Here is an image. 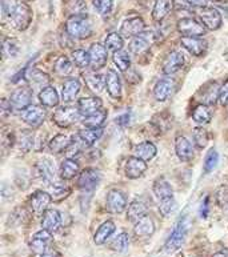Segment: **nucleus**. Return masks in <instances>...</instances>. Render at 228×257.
Wrapping results in <instances>:
<instances>
[{"mask_svg":"<svg viewBox=\"0 0 228 257\" xmlns=\"http://www.w3.org/2000/svg\"><path fill=\"white\" fill-rule=\"evenodd\" d=\"M66 32L68 36L77 40L88 39L93 32L91 20L87 15L70 16L66 22Z\"/></svg>","mask_w":228,"mask_h":257,"instance_id":"nucleus-1","label":"nucleus"},{"mask_svg":"<svg viewBox=\"0 0 228 257\" xmlns=\"http://www.w3.org/2000/svg\"><path fill=\"white\" fill-rule=\"evenodd\" d=\"M188 226H190L188 216H183V217L179 219V221L174 226L172 232H171L170 237L167 238L166 244H164V250L167 253H174V252L182 248V245L186 241Z\"/></svg>","mask_w":228,"mask_h":257,"instance_id":"nucleus-2","label":"nucleus"},{"mask_svg":"<svg viewBox=\"0 0 228 257\" xmlns=\"http://www.w3.org/2000/svg\"><path fill=\"white\" fill-rule=\"evenodd\" d=\"M80 111L79 108L74 107V105H63V107L58 108L56 111L54 112V116L52 119L56 123V125L62 128H68L71 127L72 124H75L77 121V119L80 117Z\"/></svg>","mask_w":228,"mask_h":257,"instance_id":"nucleus-3","label":"nucleus"},{"mask_svg":"<svg viewBox=\"0 0 228 257\" xmlns=\"http://www.w3.org/2000/svg\"><path fill=\"white\" fill-rule=\"evenodd\" d=\"M176 28L179 34L187 38H201L207 34V28L200 20H196L195 18H183L178 22Z\"/></svg>","mask_w":228,"mask_h":257,"instance_id":"nucleus-4","label":"nucleus"},{"mask_svg":"<svg viewBox=\"0 0 228 257\" xmlns=\"http://www.w3.org/2000/svg\"><path fill=\"white\" fill-rule=\"evenodd\" d=\"M32 18H34V14H32V10L27 3H19L15 11L12 12V15L10 16L12 26L18 31H26L31 26Z\"/></svg>","mask_w":228,"mask_h":257,"instance_id":"nucleus-5","label":"nucleus"},{"mask_svg":"<svg viewBox=\"0 0 228 257\" xmlns=\"http://www.w3.org/2000/svg\"><path fill=\"white\" fill-rule=\"evenodd\" d=\"M32 93H34V89L31 87H27V85L16 88L8 99L12 105V109L23 112L26 108L30 107L32 103Z\"/></svg>","mask_w":228,"mask_h":257,"instance_id":"nucleus-6","label":"nucleus"},{"mask_svg":"<svg viewBox=\"0 0 228 257\" xmlns=\"http://www.w3.org/2000/svg\"><path fill=\"white\" fill-rule=\"evenodd\" d=\"M101 180L100 172L95 168H85L79 173V179H77V187L83 191V192H93L97 188V185Z\"/></svg>","mask_w":228,"mask_h":257,"instance_id":"nucleus-7","label":"nucleus"},{"mask_svg":"<svg viewBox=\"0 0 228 257\" xmlns=\"http://www.w3.org/2000/svg\"><path fill=\"white\" fill-rule=\"evenodd\" d=\"M52 242H54L52 233L46 229H42L32 236L31 241H30V248H31L32 253L39 257L51 249Z\"/></svg>","mask_w":228,"mask_h":257,"instance_id":"nucleus-8","label":"nucleus"},{"mask_svg":"<svg viewBox=\"0 0 228 257\" xmlns=\"http://www.w3.org/2000/svg\"><path fill=\"white\" fill-rule=\"evenodd\" d=\"M197 18L203 23V26L211 31L219 30L221 27V23H223L220 12L217 11L216 8L212 7L200 8V11L197 12Z\"/></svg>","mask_w":228,"mask_h":257,"instance_id":"nucleus-9","label":"nucleus"},{"mask_svg":"<svg viewBox=\"0 0 228 257\" xmlns=\"http://www.w3.org/2000/svg\"><path fill=\"white\" fill-rule=\"evenodd\" d=\"M46 109L43 107H39L35 104H31L22 112V119L26 124H28L31 128H39L46 120Z\"/></svg>","mask_w":228,"mask_h":257,"instance_id":"nucleus-10","label":"nucleus"},{"mask_svg":"<svg viewBox=\"0 0 228 257\" xmlns=\"http://www.w3.org/2000/svg\"><path fill=\"white\" fill-rule=\"evenodd\" d=\"M107 51L108 50L105 48L104 44H100V43H93V44H91L88 54L92 71H99V69H101L107 64V60H108Z\"/></svg>","mask_w":228,"mask_h":257,"instance_id":"nucleus-11","label":"nucleus"},{"mask_svg":"<svg viewBox=\"0 0 228 257\" xmlns=\"http://www.w3.org/2000/svg\"><path fill=\"white\" fill-rule=\"evenodd\" d=\"M128 208L127 196L119 189H112L107 195V209L113 215H120Z\"/></svg>","mask_w":228,"mask_h":257,"instance_id":"nucleus-12","label":"nucleus"},{"mask_svg":"<svg viewBox=\"0 0 228 257\" xmlns=\"http://www.w3.org/2000/svg\"><path fill=\"white\" fill-rule=\"evenodd\" d=\"M144 30H146L144 20L139 16H135V18H130V19L124 20L122 23V27H120V34L124 38L132 39L136 38V36H140L144 32Z\"/></svg>","mask_w":228,"mask_h":257,"instance_id":"nucleus-13","label":"nucleus"},{"mask_svg":"<svg viewBox=\"0 0 228 257\" xmlns=\"http://www.w3.org/2000/svg\"><path fill=\"white\" fill-rule=\"evenodd\" d=\"M52 197L48 192L44 191H36L30 196V208L36 215H44V212L48 209Z\"/></svg>","mask_w":228,"mask_h":257,"instance_id":"nucleus-14","label":"nucleus"},{"mask_svg":"<svg viewBox=\"0 0 228 257\" xmlns=\"http://www.w3.org/2000/svg\"><path fill=\"white\" fill-rule=\"evenodd\" d=\"M35 175L46 184H52L56 176V168L50 159H42L35 165Z\"/></svg>","mask_w":228,"mask_h":257,"instance_id":"nucleus-15","label":"nucleus"},{"mask_svg":"<svg viewBox=\"0 0 228 257\" xmlns=\"http://www.w3.org/2000/svg\"><path fill=\"white\" fill-rule=\"evenodd\" d=\"M175 152H176L179 160L183 163H188L195 156L192 143L186 136H178L175 139Z\"/></svg>","mask_w":228,"mask_h":257,"instance_id":"nucleus-16","label":"nucleus"},{"mask_svg":"<svg viewBox=\"0 0 228 257\" xmlns=\"http://www.w3.org/2000/svg\"><path fill=\"white\" fill-rule=\"evenodd\" d=\"M147 171V163L142 159L136 158V156H131L126 161V167H124V172L128 179H139L144 175V172Z\"/></svg>","mask_w":228,"mask_h":257,"instance_id":"nucleus-17","label":"nucleus"},{"mask_svg":"<svg viewBox=\"0 0 228 257\" xmlns=\"http://www.w3.org/2000/svg\"><path fill=\"white\" fill-rule=\"evenodd\" d=\"M184 65V56H183L182 52L179 51H172L170 54L167 55V58L164 59L163 62V73L164 75H174L178 71L182 69V67Z\"/></svg>","mask_w":228,"mask_h":257,"instance_id":"nucleus-18","label":"nucleus"},{"mask_svg":"<svg viewBox=\"0 0 228 257\" xmlns=\"http://www.w3.org/2000/svg\"><path fill=\"white\" fill-rule=\"evenodd\" d=\"M180 44L183 48H186L192 56H203L207 51V42L201 38H180Z\"/></svg>","mask_w":228,"mask_h":257,"instance_id":"nucleus-19","label":"nucleus"},{"mask_svg":"<svg viewBox=\"0 0 228 257\" xmlns=\"http://www.w3.org/2000/svg\"><path fill=\"white\" fill-rule=\"evenodd\" d=\"M105 88L112 99H122V81L115 69H108L105 73Z\"/></svg>","mask_w":228,"mask_h":257,"instance_id":"nucleus-20","label":"nucleus"},{"mask_svg":"<svg viewBox=\"0 0 228 257\" xmlns=\"http://www.w3.org/2000/svg\"><path fill=\"white\" fill-rule=\"evenodd\" d=\"M62 226V216L56 209H47L42 217V229H46L51 233L58 232Z\"/></svg>","mask_w":228,"mask_h":257,"instance_id":"nucleus-21","label":"nucleus"},{"mask_svg":"<svg viewBox=\"0 0 228 257\" xmlns=\"http://www.w3.org/2000/svg\"><path fill=\"white\" fill-rule=\"evenodd\" d=\"M175 88V83L170 77H164L155 84L154 87V96L158 101H166L167 99H170Z\"/></svg>","mask_w":228,"mask_h":257,"instance_id":"nucleus-22","label":"nucleus"},{"mask_svg":"<svg viewBox=\"0 0 228 257\" xmlns=\"http://www.w3.org/2000/svg\"><path fill=\"white\" fill-rule=\"evenodd\" d=\"M152 36H154V34L147 35L146 32H143L140 36L132 38L130 44H128L130 52H131L132 55H138V56L144 54V52H147L152 43Z\"/></svg>","mask_w":228,"mask_h":257,"instance_id":"nucleus-23","label":"nucleus"},{"mask_svg":"<svg viewBox=\"0 0 228 257\" xmlns=\"http://www.w3.org/2000/svg\"><path fill=\"white\" fill-rule=\"evenodd\" d=\"M26 79L28 80L32 89H44L50 85V76L46 72H43L40 69H30L26 73Z\"/></svg>","mask_w":228,"mask_h":257,"instance_id":"nucleus-24","label":"nucleus"},{"mask_svg":"<svg viewBox=\"0 0 228 257\" xmlns=\"http://www.w3.org/2000/svg\"><path fill=\"white\" fill-rule=\"evenodd\" d=\"M174 10V0H155L152 7V19L163 22Z\"/></svg>","mask_w":228,"mask_h":257,"instance_id":"nucleus-25","label":"nucleus"},{"mask_svg":"<svg viewBox=\"0 0 228 257\" xmlns=\"http://www.w3.org/2000/svg\"><path fill=\"white\" fill-rule=\"evenodd\" d=\"M134 233L136 237H150L155 233V223L152 217L150 216H143L134 225Z\"/></svg>","mask_w":228,"mask_h":257,"instance_id":"nucleus-26","label":"nucleus"},{"mask_svg":"<svg viewBox=\"0 0 228 257\" xmlns=\"http://www.w3.org/2000/svg\"><path fill=\"white\" fill-rule=\"evenodd\" d=\"M81 89V84L80 81L77 80V79H74V77H71V79H67L64 83H63V89H62V99L64 103H71V101H74L75 97L79 95Z\"/></svg>","mask_w":228,"mask_h":257,"instance_id":"nucleus-27","label":"nucleus"},{"mask_svg":"<svg viewBox=\"0 0 228 257\" xmlns=\"http://www.w3.org/2000/svg\"><path fill=\"white\" fill-rule=\"evenodd\" d=\"M115 230V223H113L112 220H107V221H104V223L97 228V230L95 232V234H93V241H95L96 245H103V244H105L107 240L112 236Z\"/></svg>","mask_w":228,"mask_h":257,"instance_id":"nucleus-28","label":"nucleus"},{"mask_svg":"<svg viewBox=\"0 0 228 257\" xmlns=\"http://www.w3.org/2000/svg\"><path fill=\"white\" fill-rule=\"evenodd\" d=\"M152 192L155 197L160 201V200L170 199L174 197V188L164 177H159L158 180H155L154 187H152Z\"/></svg>","mask_w":228,"mask_h":257,"instance_id":"nucleus-29","label":"nucleus"},{"mask_svg":"<svg viewBox=\"0 0 228 257\" xmlns=\"http://www.w3.org/2000/svg\"><path fill=\"white\" fill-rule=\"evenodd\" d=\"M83 79H84V83L88 87V89H91L95 93L101 92L105 87V77H103V75L97 73L96 71L85 72L83 75Z\"/></svg>","mask_w":228,"mask_h":257,"instance_id":"nucleus-30","label":"nucleus"},{"mask_svg":"<svg viewBox=\"0 0 228 257\" xmlns=\"http://www.w3.org/2000/svg\"><path fill=\"white\" fill-rule=\"evenodd\" d=\"M156 152H158L156 146L151 142L139 143V144H136V146L134 147V156L142 159V160H144L146 163H147V161H151L152 159L156 156Z\"/></svg>","mask_w":228,"mask_h":257,"instance_id":"nucleus-31","label":"nucleus"},{"mask_svg":"<svg viewBox=\"0 0 228 257\" xmlns=\"http://www.w3.org/2000/svg\"><path fill=\"white\" fill-rule=\"evenodd\" d=\"M101 100L96 96H89V97H81L77 101V108L83 116L91 115L93 112L101 109Z\"/></svg>","mask_w":228,"mask_h":257,"instance_id":"nucleus-32","label":"nucleus"},{"mask_svg":"<svg viewBox=\"0 0 228 257\" xmlns=\"http://www.w3.org/2000/svg\"><path fill=\"white\" fill-rule=\"evenodd\" d=\"M59 173H60V177L63 180H72L75 176L80 173V168H79V164L75 159L67 158L66 160L62 161Z\"/></svg>","mask_w":228,"mask_h":257,"instance_id":"nucleus-33","label":"nucleus"},{"mask_svg":"<svg viewBox=\"0 0 228 257\" xmlns=\"http://www.w3.org/2000/svg\"><path fill=\"white\" fill-rule=\"evenodd\" d=\"M39 100H40V103H42L43 107L47 108H54L58 107L59 104V95L58 91L54 88V87H46L42 91H39Z\"/></svg>","mask_w":228,"mask_h":257,"instance_id":"nucleus-34","label":"nucleus"},{"mask_svg":"<svg viewBox=\"0 0 228 257\" xmlns=\"http://www.w3.org/2000/svg\"><path fill=\"white\" fill-rule=\"evenodd\" d=\"M71 142H72V140H71L67 135L59 134L51 139L50 143H48V148H50V151L52 154H63V152H67L68 147L71 146Z\"/></svg>","mask_w":228,"mask_h":257,"instance_id":"nucleus-35","label":"nucleus"},{"mask_svg":"<svg viewBox=\"0 0 228 257\" xmlns=\"http://www.w3.org/2000/svg\"><path fill=\"white\" fill-rule=\"evenodd\" d=\"M107 115H108L107 111L101 108V109L93 112L91 115L84 116V119L81 120V124H83L85 128H101V125L105 123Z\"/></svg>","mask_w":228,"mask_h":257,"instance_id":"nucleus-36","label":"nucleus"},{"mask_svg":"<svg viewBox=\"0 0 228 257\" xmlns=\"http://www.w3.org/2000/svg\"><path fill=\"white\" fill-rule=\"evenodd\" d=\"M146 213H147V205L142 200H134L127 208V219L134 223L146 216Z\"/></svg>","mask_w":228,"mask_h":257,"instance_id":"nucleus-37","label":"nucleus"},{"mask_svg":"<svg viewBox=\"0 0 228 257\" xmlns=\"http://www.w3.org/2000/svg\"><path fill=\"white\" fill-rule=\"evenodd\" d=\"M16 142L19 144V150L22 152H30L35 146V135L30 130H22L16 138Z\"/></svg>","mask_w":228,"mask_h":257,"instance_id":"nucleus-38","label":"nucleus"},{"mask_svg":"<svg viewBox=\"0 0 228 257\" xmlns=\"http://www.w3.org/2000/svg\"><path fill=\"white\" fill-rule=\"evenodd\" d=\"M219 91L220 88H217L216 81H212L209 83L208 85H205L203 88V93H201V101L205 105H215L217 100H219Z\"/></svg>","mask_w":228,"mask_h":257,"instance_id":"nucleus-39","label":"nucleus"},{"mask_svg":"<svg viewBox=\"0 0 228 257\" xmlns=\"http://www.w3.org/2000/svg\"><path fill=\"white\" fill-rule=\"evenodd\" d=\"M192 119L199 124H207L212 119V109L209 108V105L205 104H199L193 108L192 111Z\"/></svg>","mask_w":228,"mask_h":257,"instance_id":"nucleus-40","label":"nucleus"},{"mask_svg":"<svg viewBox=\"0 0 228 257\" xmlns=\"http://www.w3.org/2000/svg\"><path fill=\"white\" fill-rule=\"evenodd\" d=\"M79 138L84 142L87 147H92L95 143L101 138L103 135V130L101 128H85V130H80L77 132Z\"/></svg>","mask_w":228,"mask_h":257,"instance_id":"nucleus-41","label":"nucleus"},{"mask_svg":"<svg viewBox=\"0 0 228 257\" xmlns=\"http://www.w3.org/2000/svg\"><path fill=\"white\" fill-rule=\"evenodd\" d=\"M70 193V187H67L62 181H54L52 184H50V195L54 201H62L66 197H68Z\"/></svg>","mask_w":228,"mask_h":257,"instance_id":"nucleus-42","label":"nucleus"},{"mask_svg":"<svg viewBox=\"0 0 228 257\" xmlns=\"http://www.w3.org/2000/svg\"><path fill=\"white\" fill-rule=\"evenodd\" d=\"M72 69H74V63L71 62L70 59L67 58V56H64V55L59 56L58 60L55 62L54 71L56 75H59V76H68V75H71V72H72Z\"/></svg>","mask_w":228,"mask_h":257,"instance_id":"nucleus-43","label":"nucleus"},{"mask_svg":"<svg viewBox=\"0 0 228 257\" xmlns=\"http://www.w3.org/2000/svg\"><path fill=\"white\" fill-rule=\"evenodd\" d=\"M104 46L108 51H112V52H118V51L123 50L124 40L122 34H118V32H111L105 36Z\"/></svg>","mask_w":228,"mask_h":257,"instance_id":"nucleus-44","label":"nucleus"},{"mask_svg":"<svg viewBox=\"0 0 228 257\" xmlns=\"http://www.w3.org/2000/svg\"><path fill=\"white\" fill-rule=\"evenodd\" d=\"M71 60H72L75 67H77V68H80V69L87 68V67L91 65L88 51H84V50L72 51V54H71Z\"/></svg>","mask_w":228,"mask_h":257,"instance_id":"nucleus-45","label":"nucleus"},{"mask_svg":"<svg viewBox=\"0 0 228 257\" xmlns=\"http://www.w3.org/2000/svg\"><path fill=\"white\" fill-rule=\"evenodd\" d=\"M113 63L118 67L119 71L122 72H126L130 69V65H131V58H130V55H128L127 51H118V52H113Z\"/></svg>","mask_w":228,"mask_h":257,"instance_id":"nucleus-46","label":"nucleus"},{"mask_svg":"<svg viewBox=\"0 0 228 257\" xmlns=\"http://www.w3.org/2000/svg\"><path fill=\"white\" fill-rule=\"evenodd\" d=\"M2 52H3L4 58H15L16 55L19 54V42L14 38L4 39Z\"/></svg>","mask_w":228,"mask_h":257,"instance_id":"nucleus-47","label":"nucleus"},{"mask_svg":"<svg viewBox=\"0 0 228 257\" xmlns=\"http://www.w3.org/2000/svg\"><path fill=\"white\" fill-rule=\"evenodd\" d=\"M192 139H193V143H195V146H196L199 150H203V148H205L207 144H208V140H209L208 132H207L205 128L196 127L192 132Z\"/></svg>","mask_w":228,"mask_h":257,"instance_id":"nucleus-48","label":"nucleus"},{"mask_svg":"<svg viewBox=\"0 0 228 257\" xmlns=\"http://www.w3.org/2000/svg\"><path fill=\"white\" fill-rule=\"evenodd\" d=\"M217 164H219V154L215 148H211L205 155L203 171H204V173H211L213 169L216 168Z\"/></svg>","mask_w":228,"mask_h":257,"instance_id":"nucleus-49","label":"nucleus"},{"mask_svg":"<svg viewBox=\"0 0 228 257\" xmlns=\"http://www.w3.org/2000/svg\"><path fill=\"white\" fill-rule=\"evenodd\" d=\"M128 246H130V237H128V234L126 232H122L116 236L115 238L111 242V248L116 252H126L128 249Z\"/></svg>","mask_w":228,"mask_h":257,"instance_id":"nucleus-50","label":"nucleus"},{"mask_svg":"<svg viewBox=\"0 0 228 257\" xmlns=\"http://www.w3.org/2000/svg\"><path fill=\"white\" fill-rule=\"evenodd\" d=\"M176 207H178V204H176L175 197H170V199L160 200L159 201V212H160V215L163 217H168L171 213H174Z\"/></svg>","mask_w":228,"mask_h":257,"instance_id":"nucleus-51","label":"nucleus"},{"mask_svg":"<svg viewBox=\"0 0 228 257\" xmlns=\"http://www.w3.org/2000/svg\"><path fill=\"white\" fill-rule=\"evenodd\" d=\"M93 8L101 16L109 15L113 10V0H92Z\"/></svg>","mask_w":228,"mask_h":257,"instance_id":"nucleus-52","label":"nucleus"},{"mask_svg":"<svg viewBox=\"0 0 228 257\" xmlns=\"http://www.w3.org/2000/svg\"><path fill=\"white\" fill-rule=\"evenodd\" d=\"M67 8H68L71 16L85 15V12H87V4L84 0H71Z\"/></svg>","mask_w":228,"mask_h":257,"instance_id":"nucleus-53","label":"nucleus"},{"mask_svg":"<svg viewBox=\"0 0 228 257\" xmlns=\"http://www.w3.org/2000/svg\"><path fill=\"white\" fill-rule=\"evenodd\" d=\"M28 215H30V213H28V212L26 211V208L19 207V208H16L15 211L12 212L11 216H10V219L16 220V221H15L16 225H20V224L27 223Z\"/></svg>","mask_w":228,"mask_h":257,"instance_id":"nucleus-54","label":"nucleus"},{"mask_svg":"<svg viewBox=\"0 0 228 257\" xmlns=\"http://www.w3.org/2000/svg\"><path fill=\"white\" fill-rule=\"evenodd\" d=\"M18 6H19L18 0H2V11L8 18L12 15V12L15 11Z\"/></svg>","mask_w":228,"mask_h":257,"instance_id":"nucleus-55","label":"nucleus"},{"mask_svg":"<svg viewBox=\"0 0 228 257\" xmlns=\"http://www.w3.org/2000/svg\"><path fill=\"white\" fill-rule=\"evenodd\" d=\"M219 103H220L223 107H224V105H228V79L220 87V91H219Z\"/></svg>","mask_w":228,"mask_h":257,"instance_id":"nucleus-56","label":"nucleus"},{"mask_svg":"<svg viewBox=\"0 0 228 257\" xmlns=\"http://www.w3.org/2000/svg\"><path fill=\"white\" fill-rule=\"evenodd\" d=\"M217 203L220 205H225L228 204V187H221L216 193Z\"/></svg>","mask_w":228,"mask_h":257,"instance_id":"nucleus-57","label":"nucleus"},{"mask_svg":"<svg viewBox=\"0 0 228 257\" xmlns=\"http://www.w3.org/2000/svg\"><path fill=\"white\" fill-rule=\"evenodd\" d=\"M209 197L207 196L204 199V201L201 203L200 205V209H199V215H200V217H203V219H205L207 216H208V211H209Z\"/></svg>","mask_w":228,"mask_h":257,"instance_id":"nucleus-58","label":"nucleus"},{"mask_svg":"<svg viewBox=\"0 0 228 257\" xmlns=\"http://www.w3.org/2000/svg\"><path fill=\"white\" fill-rule=\"evenodd\" d=\"M186 3H188L190 6H192V7L204 8V7H207L208 0H186Z\"/></svg>","mask_w":228,"mask_h":257,"instance_id":"nucleus-59","label":"nucleus"},{"mask_svg":"<svg viewBox=\"0 0 228 257\" xmlns=\"http://www.w3.org/2000/svg\"><path fill=\"white\" fill-rule=\"evenodd\" d=\"M116 123L120 124L122 127H126L127 124H130V113H124V115L119 116V117L116 119Z\"/></svg>","mask_w":228,"mask_h":257,"instance_id":"nucleus-60","label":"nucleus"},{"mask_svg":"<svg viewBox=\"0 0 228 257\" xmlns=\"http://www.w3.org/2000/svg\"><path fill=\"white\" fill-rule=\"evenodd\" d=\"M39 257H59L58 252H55L54 249H50L48 252H46L44 254H42V256H39Z\"/></svg>","mask_w":228,"mask_h":257,"instance_id":"nucleus-61","label":"nucleus"},{"mask_svg":"<svg viewBox=\"0 0 228 257\" xmlns=\"http://www.w3.org/2000/svg\"><path fill=\"white\" fill-rule=\"evenodd\" d=\"M212 257H228V254L224 253V252H217V253L213 254Z\"/></svg>","mask_w":228,"mask_h":257,"instance_id":"nucleus-62","label":"nucleus"},{"mask_svg":"<svg viewBox=\"0 0 228 257\" xmlns=\"http://www.w3.org/2000/svg\"><path fill=\"white\" fill-rule=\"evenodd\" d=\"M209 2H221V0H209Z\"/></svg>","mask_w":228,"mask_h":257,"instance_id":"nucleus-63","label":"nucleus"},{"mask_svg":"<svg viewBox=\"0 0 228 257\" xmlns=\"http://www.w3.org/2000/svg\"><path fill=\"white\" fill-rule=\"evenodd\" d=\"M24 2H32V0H24Z\"/></svg>","mask_w":228,"mask_h":257,"instance_id":"nucleus-64","label":"nucleus"}]
</instances>
